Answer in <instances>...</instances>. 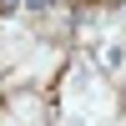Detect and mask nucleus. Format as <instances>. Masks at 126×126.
<instances>
[{"label": "nucleus", "instance_id": "nucleus-1", "mask_svg": "<svg viewBox=\"0 0 126 126\" xmlns=\"http://www.w3.org/2000/svg\"><path fill=\"white\" fill-rule=\"evenodd\" d=\"M10 10H15V0H0V15H10Z\"/></svg>", "mask_w": 126, "mask_h": 126}]
</instances>
